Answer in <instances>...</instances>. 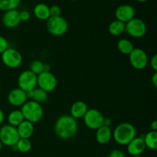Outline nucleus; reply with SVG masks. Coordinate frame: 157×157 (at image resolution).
<instances>
[{"label": "nucleus", "instance_id": "1", "mask_svg": "<svg viewBox=\"0 0 157 157\" xmlns=\"http://www.w3.org/2000/svg\"><path fill=\"white\" fill-rule=\"evenodd\" d=\"M78 122L71 115L60 116L55 121V133L61 140H69L74 137L78 132Z\"/></svg>", "mask_w": 157, "mask_h": 157}, {"label": "nucleus", "instance_id": "2", "mask_svg": "<svg viewBox=\"0 0 157 157\" xmlns=\"http://www.w3.org/2000/svg\"><path fill=\"white\" fill-rule=\"evenodd\" d=\"M136 136V127L132 124L124 122L118 124L113 131L112 137L115 142L121 146H127Z\"/></svg>", "mask_w": 157, "mask_h": 157}, {"label": "nucleus", "instance_id": "3", "mask_svg": "<svg viewBox=\"0 0 157 157\" xmlns=\"http://www.w3.org/2000/svg\"><path fill=\"white\" fill-rule=\"evenodd\" d=\"M21 111L24 116L25 120L32 124H36L41 121L44 116L42 106L32 100L27 101L24 105L21 106Z\"/></svg>", "mask_w": 157, "mask_h": 157}, {"label": "nucleus", "instance_id": "4", "mask_svg": "<svg viewBox=\"0 0 157 157\" xmlns=\"http://www.w3.org/2000/svg\"><path fill=\"white\" fill-rule=\"evenodd\" d=\"M47 30L53 36L60 37L64 35L68 30V23L64 17H50L47 20Z\"/></svg>", "mask_w": 157, "mask_h": 157}, {"label": "nucleus", "instance_id": "5", "mask_svg": "<svg viewBox=\"0 0 157 157\" xmlns=\"http://www.w3.org/2000/svg\"><path fill=\"white\" fill-rule=\"evenodd\" d=\"M147 26L144 20L133 18L125 25V32L134 38H141L147 34Z\"/></svg>", "mask_w": 157, "mask_h": 157}, {"label": "nucleus", "instance_id": "6", "mask_svg": "<svg viewBox=\"0 0 157 157\" xmlns=\"http://www.w3.org/2000/svg\"><path fill=\"white\" fill-rule=\"evenodd\" d=\"M83 119L85 126L90 130H96L104 125V117L98 109H88Z\"/></svg>", "mask_w": 157, "mask_h": 157}, {"label": "nucleus", "instance_id": "7", "mask_svg": "<svg viewBox=\"0 0 157 157\" xmlns=\"http://www.w3.org/2000/svg\"><path fill=\"white\" fill-rule=\"evenodd\" d=\"M16 127L6 124L0 128V141L2 145L12 147L15 146L19 140Z\"/></svg>", "mask_w": 157, "mask_h": 157}, {"label": "nucleus", "instance_id": "8", "mask_svg": "<svg viewBox=\"0 0 157 157\" xmlns=\"http://www.w3.org/2000/svg\"><path fill=\"white\" fill-rule=\"evenodd\" d=\"M37 86L47 93L52 92L58 86V79L51 71H43L37 76Z\"/></svg>", "mask_w": 157, "mask_h": 157}, {"label": "nucleus", "instance_id": "9", "mask_svg": "<svg viewBox=\"0 0 157 157\" xmlns=\"http://www.w3.org/2000/svg\"><path fill=\"white\" fill-rule=\"evenodd\" d=\"M3 64L9 68H17L22 63V55L18 50L13 48H8L1 55Z\"/></svg>", "mask_w": 157, "mask_h": 157}, {"label": "nucleus", "instance_id": "10", "mask_svg": "<svg viewBox=\"0 0 157 157\" xmlns=\"http://www.w3.org/2000/svg\"><path fill=\"white\" fill-rule=\"evenodd\" d=\"M129 61L133 68L141 71L147 67L149 63V58L144 49L136 48L129 55Z\"/></svg>", "mask_w": 157, "mask_h": 157}, {"label": "nucleus", "instance_id": "11", "mask_svg": "<svg viewBox=\"0 0 157 157\" xmlns=\"http://www.w3.org/2000/svg\"><path fill=\"white\" fill-rule=\"evenodd\" d=\"M17 83L18 87L25 92L31 91L37 87V75L30 70H25L20 74Z\"/></svg>", "mask_w": 157, "mask_h": 157}, {"label": "nucleus", "instance_id": "12", "mask_svg": "<svg viewBox=\"0 0 157 157\" xmlns=\"http://www.w3.org/2000/svg\"><path fill=\"white\" fill-rule=\"evenodd\" d=\"M116 19L124 23L128 22L133 18H135L136 11L133 6L128 4L121 5L116 9L114 12Z\"/></svg>", "mask_w": 157, "mask_h": 157}, {"label": "nucleus", "instance_id": "13", "mask_svg": "<svg viewBox=\"0 0 157 157\" xmlns=\"http://www.w3.org/2000/svg\"><path fill=\"white\" fill-rule=\"evenodd\" d=\"M8 102L13 107H21L28 101L26 92L20 89L19 87L12 89L9 91L7 96Z\"/></svg>", "mask_w": 157, "mask_h": 157}, {"label": "nucleus", "instance_id": "14", "mask_svg": "<svg viewBox=\"0 0 157 157\" xmlns=\"http://www.w3.org/2000/svg\"><path fill=\"white\" fill-rule=\"evenodd\" d=\"M2 25L7 29H14L16 28L21 22L19 17V11L17 9L9 10L5 12L2 17Z\"/></svg>", "mask_w": 157, "mask_h": 157}, {"label": "nucleus", "instance_id": "15", "mask_svg": "<svg viewBox=\"0 0 157 157\" xmlns=\"http://www.w3.org/2000/svg\"><path fill=\"white\" fill-rule=\"evenodd\" d=\"M145 144L144 141V136L135 137L127 145V152L130 155L134 156L142 155L146 150Z\"/></svg>", "mask_w": 157, "mask_h": 157}, {"label": "nucleus", "instance_id": "16", "mask_svg": "<svg viewBox=\"0 0 157 157\" xmlns=\"http://www.w3.org/2000/svg\"><path fill=\"white\" fill-rule=\"evenodd\" d=\"M112 134H113V132L110 127L103 125L98 130H96L95 138L98 144L101 145H105L110 142L112 138Z\"/></svg>", "mask_w": 157, "mask_h": 157}, {"label": "nucleus", "instance_id": "17", "mask_svg": "<svg viewBox=\"0 0 157 157\" xmlns=\"http://www.w3.org/2000/svg\"><path fill=\"white\" fill-rule=\"evenodd\" d=\"M16 130L19 138L30 139L34 134L35 127H34V124L25 120L16 127Z\"/></svg>", "mask_w": 157, "mask_h": 157}, {"label": "nucleus", "instance_id": "18", "mask_svg": "<svg viewBox=\"0 0 157 157\" xmlns=\"http://www.w3.org/2000/svg\"><path fill=\"white\" fill-rule=\"evenodd\" d=\"M88 110L87 104L82 101H77L71 107V116L75 120L84 117Z\"/></svg>", "mask_w": 157, "mask_h": 157}, {"label": "nucleus", "instance_id": "19", "mask_svg": "<svg viewBox=\"0 0 157 157\" xmlns=\"http://www.w3.org/2000/svg\"><path fill=\"white\" fill-rule=\"evenodd\" d=\"M35 16L41 21H47L51 17L50 8L44 3H38L33 9Z\"/></svg>", "mask_w": 157, "mask_h": 157}, {"label": "nucleus", "instance_id": "20", "mask_svg": "<svg viewBox=\"0 0 157 157\" xmlns=\"http://www.w3.org/2000/svg\"><path fill=\"white\" fill-rule=\"evenodd\" d=\"M26 94H27L28 98H30L32 101L38 103L40 104L45 102L48 100V97L47 92H45L39 87H35L34 90L26 92Z\"/></svg>", "mask_w": 157, "mask_h": 157}, {"label": "nucleus", "instance_id": "21", "mask_svg": "<svg viewBox=\"0 0 157 157\" xmlns=\"http://www.w3.org/2000/svg\"><path fill=\"white\" fill-rule=\"evenodd\" d=\"M125 23L118 20H113L108 26V32L113 36H120L125 32Z\"/></svg>", "mask_w": 157, "mask_h": 157}, {"label": "nucleus", "instance_id": "22", "mask_svg": "<svg viewBox=\"0 0 157 157\" xmlns=\"http://www.w3.org/2000/svg\"><path fill=\"white\" fill-rule=\"evenodd\" d=\"M7 121L9 125L17 127L21 122L25 121V118L21 110H14L9 113L7 117Z\"/></svg>", "mask_w": 157, "mask_h": 157}, {"label": "nucleus", "instance_id": "23", "mask_svg": "<svg viewBox=\"0 0 157 157\" xmlns=\"http://www.w3.org/2000/svg\"><path fill=\"white\" fill-rule=\"evenodd\" d=\"M144 141L147 148L156 150L157 149V131H149L144 136Z\"/></svg>", "mask_w": 157, "mask_h": 157}, {"label": "nucleus", "instance_id": "24", "mask_svg": "<svg viewBox=\"0 0 157 157\" xmlns=\"http://www.w3.org/2000/svg\"><path fill=\"white\" fill-rule=\"evenodd\" d=\"M118 51L123 55H129L131 53L132 51L135 48L133 44L127 38H121L118 41L117 44Z\"/></svg>", "mask_w": 157, "mask_h": 157}, {"label": "nucleus", "instance_id": "25", "mask_svg": "<svg viewBox=\"0 0 157 157\" xmlns=\"http://www.w3.org/2000/svg\"><path fill=\"white\" fill-rule=\"evenodd\" d=\"M21 0H0V10L7 12L16 9L19 6Z\"/></svg>", "mask_w": 157, "mask_h": 157}, {"label": "nucleus", "instance_id": "26", "mask_svg": "<svg viewBox=\"0 0 157 157\" xmlns=\"http://www.w3.org/2000/svg\"><path fill=\"white\" fill-rule=\"evenodd\" d=\"M15 147H16L17 150L19 151L20 153H29L32 150V144L29 139H22V138H20L18 142H17V144H15Z\"/></svg>", "mask_w": 157, "mask_h": 157}, {"label": "nucleus", "instance_id": "27", "mask_svg": "<svg viewBox=\"0 0 157 157\" xmlns=\"http://www.w3.org/2000/svg\"><path fill=\"white\" fill-rule=\"evenodd\" d=\"M44 63L39 60H35L32 61L30 64V69L29 70L38 76L41 73L44 71Z\"/></svg>", "mask_w": 157, "mask_h": 157}, {"label": "nucleus", "instance_id": "28", "mask_svg": "<svg viewBox=\"0 0 157 157\" xmlns=\"http://www.w3.org/2000/svg\"><path fill=\"white\" fill-rule=\"evenodd\" d=\"M8 48H9V43L7 39L0 35V55H2Z\"/></svg>", "mask_w": 157, "mask_h": 157}, {"label": "nucleus", "instance_id": "29", "mask_svg": "<svg viewBox=\"0 0 157 157\" xmlns=\"http://www.w3.org/2000/svg\"><path fill=\"white\" fill-rule=\"evenodd\" d=\"M50 15L51 17H55L61 15V9L57 5H53L50 6Z\"/></svg>", "mask_w": 157, "mask_h": 157}, {"label": "nucleus", "instance_id": "30", "mask_svg": "<svg viewBox=\"0 0 157 157\" xmlns=\"http://www.w3.org/2000/svg\"><path fill=\"white\" fill-rule=\"evenodd\" d=\"M108 157H126V155L122 150L115 149V150L110 151V153L108 155Z\"/></svg>", "mask_w": 157, "mask_h": 157}, {"label": "nucleus", "instance_id": "31", "mask_svg": "<svg viewBox=\"0 0 157 157\" xmlns=\"http://www.w3.org/2000/svg\"><path fill=\"white\" fill-rule=\"evenodd\" d=\"M19 17L21 21H27L30 19L31 14L28 11L23 10L21 12H19Z\"/></svg>", "mask_w": 157, "mask_h": 157}, {"label": "nucleus", "instance_id": "32", "mask_svg": "<svg viewBox=\"0 0 157 157\" xmlns=\"http://www.w3.org/2000/svg\"><path fill=\"white\" fill-rule=\"evenodd\" d=\"M150 66H151L152 69L154 71V72L157 71V55H153V57L150 59Z\"/></svg>", "mask_w": 157, "mask_h": 157}, {"label": "nucleus", "instance_id": "33", "mask_svg": "<svg viewBox=\"0 0 157 157\" xmlns=\"http://www.w3.org/2000/svg\"><path fill=\"white\" fill-rule=\"evenodd\" d=\"M151 83L154 87H157V73L155 72L151 77Z\"/></svg>", "mask_w": 157, "mask_h": 157}, {"label": "nucleus", "instance_id": "34", "mask_svg": "<svg viewBox=\"0 0 157 157\" xmlns=\"http://www.w3.org/2000/svg\"><path fill=\"white\" fill-rule=\"evenodd\" d=\"M150 128H151V130H153V131H157V121L156 120H154L153 122H151V124H150Z\"/></svg>", "mask_w": 157, "mask_h": 157}, {"label": "nucleus", "instance_id": "35", "mask_svg": "<svg viewBox=\"0 0 157 157\" xmlns=\"http://www.w3.org/2000/svg\"><path fill=\"white\" fill-rule=\"evenodd\" d=\"M112 124V121L110 118H105L104 117V125L107 126V127H110Z\"/></svg>", "mask_w": 157, "mask_h": 157}, {"label": "nucleus", "instance_id": "36", "mask_svg": "<svg viewBox=\"0 0 157 157\" xmlns=\"http://www.w3.org/2000/svg\"><path fill=\"white\" fill-rule=\"evenodd\" d=\"M4 120H5V113L4 112L2 111V110L0 109V125L4 122Z\"/></svg>", "mask_w": 157, "mask_h": 157}, {"label": "nucleus", "instance_id": "37", "mask_svg": "<svg viewBox=\"0 0 157 157\" xmlns=\"http://www.w3.org/2000/svg\"><path fill=\"white\" fill-rule=\"evenodd\" d=\"M44 71H46V72L51 71V67L48 64H44Z\"/></svg>", "mask_w": 157, "mask_h": 157}, {"label": "nucleus", "instance_id": "38", "mask_svg": "<svg viewBox=\"0 0 157 157\" xmlns=\"http://www.w3.org/2000/svg\"><path fill=\"white\" fill-rule=\"evenodd\" d=\"M136 2H147L148 0H136Z\"/></svg>", "mask_w": 157, "mask_h": 157}, {"label": "nucleus", "instance_id": "39", "mask_svg": "<svg viewBox=\"0 0 157 157\" xmlns=\"http://www.w3.org/2000/svg\"><path fill=\"white\" fill-rule=\"evenodd\" d=\"M2 147H3V145L1 143V141H0V152H1V150H2Z\"/></svg>", "mask_w": 157, "mask_h": 157}, {"label": "nucleus", "instance_id": "40", "mask_svg": "<svg viewBox=\"0 0 157 157\" xmlns=\"http://www.w3.org/2000/svg\"><path fill=\"white\" fill-rule=\"evenodd\" d=\"M133 157H143V156H142V155H138V156H134Z\"/></svg>", "mask_w": 157, "mask_h": 157}, {"label": "nucleus", "instance_id": "41", "mask_svg": "<svg viewBox=\"0 0 157 157\" xmlns=\"http://www.w3.org/2000/svg\"><path fill=\"white\" fill-rule=\"evenodd\" d=\"M70 1H73V2H75V1H78V0H70Z\"/></svg>", "mask_w": 157, "mask_h": 157}, {"label": "nucleus", "instance_id": "42", "mask_svg": "<svg viewBox=\"0 0 157 157\" xmlns=\"http://www.w3.org/2000/svg\"><path fill=\"white\" fill-rule=\"evenodd\" d=\"M0 88H1V84H0Z\"/></svg>", "mask_w": 157, "mask_h": 157}]
</instances>
